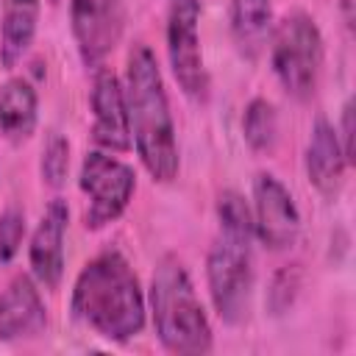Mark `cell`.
<instances>
[{
  "label": "cell",
  "mask_w": 356,
  "mask_h": 356,
  "mask_svg": "<svg viewBox=\"0 0 356 356\" xmlns=\"http://www.w3.org/2000/svg\"><path fill=\"white\" fill-rule=\"evenodd\" d=\"M125 111L136 153L153 181L170 184L178 175L175 125L156 56L147 44H134L125 67Z\"/></svg>",
  "instance_id": "cell-1"
},
{
  "label": "cell",
  "mask_w": 356,
  "mask_h": 356,
  "mask_svg": "<svg viewBox=\"0 0 356 356\" xmlns=\"http://www.w3.org/2000/svg\"><path fill=\"white\" fill-rule=\"evenodd\" d=\"M72 314L111 342H125L142 331L145 298L134 270L120 253H100L78 273Z\"/></svg>",
  "instance_id": "cell-2"
},
{
  "label": "cell",
  "mask_w": 356,
  "mask_h": 356,
  "mask_svg": "<svg viewBox=\"0 0 356 356\" xmlns=\"http://www.w3.org/2000/svg\"><path fill=\"white\" fill-rule=\"evenodd\" d=\"M153 325L170 353H209L211 325L195 295L186 267L175 256H164L150 284Z\"/></svg>",
  "instance_id": "cell-3"
},
{
  "label": "cell",
  "mask_w": 356,
  "mask_h": 356,
  "mask_svg": "<svg viewBox=\"0 0 356 356\" xmlns=\"http://www.w3.org/2000/svg\"><path fill=\"white\" fill-rule=\"evenodd\" d=\"M270 36V64L278 83L295 100H309L317 89L323 64V36L317 22L309 14L295 11L284 17Z\"/></svg>",
  "instance_id": "cell-4"
},
{
  "label": "cell",
  "mask_w": 356,
  "mask_h": 356,
  "mask_svg": "<svg viewBox=\"0 0 356 356\" xmlns=\"http://www.w3.org/2000/svg\"><path fill=\"white\" fill-rule=\"evenodd\" d=\"M206 278H209V295L220 320H225L228 325L242 323L248 317L250 289H253L250 236L220 231V239L209 250Z\"/></svg>",
  "instance_id": "cell-5"
},
{
  "label": "cell",
  "mask_w": 356,
  "mask_h": 356,
  "mask_svg": "<svg viewBox=\"0 0 356 356\" xmlns=\"http://www.w3.org/2000/svg\"><path fill=\"white\" fill-rule=\"evenodd\" d=\"M81 189L89 197L83 222L86 228L97 231L128 209L136 189V175L120 159L106 156L103 150H89L81 164Z\"/></svg>",
  "instance_id": "cell-6"
},
{
  "label": "cell",
  "mask_w": 356,
  "mask_h": 356,
  "mask_svg": "<svg viewBox=\"0 0 356 356\" xmlns=\"http://www.w3.org/2000/svg\"><path fill=\"white\" fill-rule=\"evenodd\" d=\"M200 0H170L167 8V56L181 92L203 103L209 97V75L200 53Z\"/></svg>",
  "instance_id": "cell-7"
},
{
  "label": "cell",
  "mask_w": 356,
  "mask_h": 356,
  "mask_svg": "<svg viewBox=\"0 0 356 356\" xmlns=\"http://www.w3.org/2000/svg\"><path fill=\"white\" fill-rule=\"evenodd\" d=\"M72 36L86 67H100L125 31L122 0H70Z\"/></svg>",
  "instance_id": "cell-8"
},
{
  "label": "cell",
  "mask_w": 356,
  "mask_h": 356,
  "mask_svg": "<svg viewBox=\"0 0 356 356\" xmlns=\"http://www.w3.org/2000/svg\"><path fill=\"white\" fill-rule=\"evenodd\" d=\"M253 231L270 250H286L300 234V214L289 189L270 172L253 178Z\"/></svg>",
  "instance_id": "cell-9"
},
{
  "label": "cell",
  "mask_w": 356,
  "mask_h": 356,
  "mask_svg": "<svg viewBox=\"0 0 356 356\" xmlns=\"http://www.w3.org/2000/svg\"><path fill=\"white\" fill-rule=\"evenodd\" d=\"M92 139L106 147L125 153L131 150V131H128V111H125V95L114 72L100 70L95 75L92 86Z\"/></svg>",
  "instance_id": "cell-10"
},
{
  "label": "cell",
  "mask_w": 356,
  "mask_h": 356,
  "mask_svg": "<svg viewBox=\"0 0 356 356\" xmlns=\"http://www.w3.org/2000/svg\"><path fill=\"white\" fill-rule=\"evenodd\" d=\"M67 203L50 200L33 236H31V273L44 289H56L64 275V231H67Z\"/></svg>",
  "instance_id": "cell-11"
},
{
  "label": "cell",
  "mask_w": 356,
  "mask_h": 356,
  "mask_svg": "<svg viewBox=\"0 0 356 356\" xmlns=\"http://www.w3.org/2000/svg\"><path fill=\"white\" fill-rule=\"evenodd\" d=\"M47 325V312L39 298L36 284L28 275H17L0 295V339H28L42 334Z\"/></svg>",
  "instance_id": "cell-12"
},
{
  "label": "cell",
  "mask_w": 356,
  "mask_h": 356,
  "mask_svg": "<svg viewBox=\"0 0 356 356\" xmlns=\"http://www.w3.org/2000/svg\"><path fill=\"white\" fill-rule=\"evenodd\" d=\"M348 161L345 153L339 147L337 131L328 120H317L306 145V175L309 184L320 192V195H334L342 184V172H345Z\"/></svg>",
  "instance_id": "cell-13"
},
{
  "label": "cell",
  "mask_w": 356,
  "mask_h": 356,
  "mask_svg": "<svg viewBox=\"0 0 356 356\" xmlns=\"http://www.w3.org/2000/svg\"><path fill=\"white\" fill-rule=\"evenodd\" d=\"M36 89L25 78H11L0 89V134L8 142H22L36 128Z\"/></svg>",
  "instance_id": "cell-14"
},
{
  "label": "cell",
  "mask_w": 356,
  "mask_h": 356,
  "mask_svg": "<svg viewBox=\"0 0 356 356\" xmlns=\"http://www.w3.org/2000/svg\"><path fill=\"white\" fill-rule=\"evenodd\" d=\"M39 0H3V31H0V61L14 67L31 47L36 33Z\"/></svg>",
  "instance_id": "cell-15"
},
{
  "label": "cell",
  "mask_w": 356,
  "mask_h": 356,
  "mask_svg": "<svg viewBox=\"0 0 356 356\" xmlns=\"http://www.w3.org/2000/svg\"><path fill=\"white\" fill-rule=\"evenodd\" d=\"M231 31L239 53L256 58L273 33L270 0H231Z\"/></svg>",
  "instance_id": "cell-16"
},
{
  "label": "cell",
  "mask_w": 356,
  "mask_h": 356,
  "mask_svg": "<svg viewBox=\"0 0 356 356\" xmlns=\"http://www.w3.org/2000/svg\"><path fill=\"white\" fill-rule=\"evenodd\" d=\"M242 134H245V142L250 145V150L270 153L278 139V117H275L273 103H267L264 97L250 100L245 108V117H242Z\"/></svg>",
  "instance_id": "cell-17"
},
{
  "label": "cell",
  "mask_w": 356,
  "mask_h": 356,
  "mask_svg": "<svg viewBox=\"0 0 356 356\" xmlns=\"http://www.w3.org/2000/svg\"><path fill=\"white\" fill-rule=\"evenodd\" d=\"M217 217H220V231L225 234H236V236H256L253 231V211L245 203V197L239 192H222L217 197Z\"/></svg>",
  "instance_id": "cell-18"
},
{
  "label": "cell",
  "mask_w": 356,
  "mask_h": 356,
  "mask_svg": "<svg viewBox=\"0 0 356 356\" xmlns=\"http://www.w3.org/2000/svg\"><path fill=\"white\" fill-rule=\"evenodd\" d=\"M39 170H42V181L47 186H61L64 184L67 170H70V142L58 131L47 134V142L42 147Z\"/></svg>",
  "instance_id": "cell-19"
},
{
  "label": "cell",
  "mask_w": 356,
  "mask_h": 356,
  "mask_svg": "<svg viewBox=\"0 0 356 356\" xmlns=\"http://www.w3.org/2000/svg\"><path fill=\"white\" fill-rule=\"evenodd\" d=\"M300 284H303V273H300L298 264L281 267V270L273 275V284H270V289H267L270 314H284V312L295 303V298H298V292H300Z\"/></svg>",
  "instance_id": "cell-20"
},
{
  "label": "cell",
  "mask_w": 356,
  "mask_h": 356,
  "mask_svg": "<svg viewBox=\"0 0 356 356\" xmlns=\"http://www.w3.org/2000/svg\"><path fill=\"white\" fill-rule=\"evenodd\" d=\"M25 236V214L19 209H6L0 214V261L8 264Z\"/></svg>",
  "instance_id": "cell-21"
},
{
  "label": "cell",
  "mask_w": 356,
  "mask_h": 356,
  "mask_svg": "<svg viewBox=\"0 0 356 356\" xmlns=\"http://www.w3.org/2000/svg\"><path fill=\"white\" fill-rule=\"evenodd\" d=\"M339 131L342 134H337V139H339V147L345 153V161L353 164V100H345V106H342Z\"/></svg>",
  "instance_id": "cell-22"
},
{
  "label": "cell",
  "mask_w": 356,
  "mask_h": 356,
  "mask_svg": "<svg viewBox=\"0 0 356 356\" xmlns=\"http://www.w3.org/2000/svg\"><path fill=\"white\" fill-rule=\"evenodd\" d=\"M50 3H58V0H50Z\"/></svg>",
  "instance_id": "cell-23"
}]
</instances>
